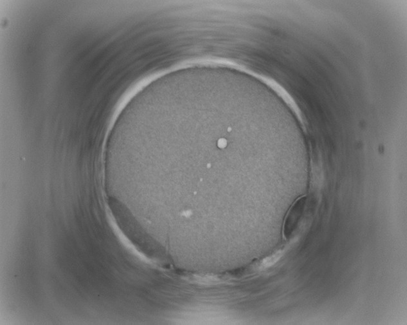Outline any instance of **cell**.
Returning <instances> with one entry per match:
<instances>
[{
    "instance_id": "1",
    "label": "cell",
    "mask_w": 407,
    "mask_h": 325,
    "mask_svg": "<svg viewBox=\"0 0 407 325\" xmlns=\"http://www.w3.org/2000/svg\"><path fill=\"white\" fill-rule=\"evenodd\" d=\"M305 198H302L297 200V202L293 205L292 209L288 213V217L286 219L285 223L284 231L286 234H291L292 231L295 229L296 226L299 223V221L304 213V207H305Z\"/></svg>"
},
{
    "instance_id": "2",
    "label": "cell",
    "mask_w": 407,
    "mask_h": 325,
    "mask_svg": "<svg viewBox=\"0 0 407 325\" xmlns=\"http://www.w3.org/2000/svg\"><path fill=\"white\" fill-rule=\"evenodd\" d=\"M283 254H284V251H283V250H280V251L273 254V255L265 258L264 260H263L262 262H261L260 265L261 268L266 269L273 266V265H275L276 263H277L278 260L282 257Z\"/></svg>"
}]
</instances>
